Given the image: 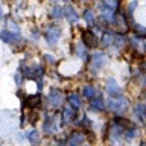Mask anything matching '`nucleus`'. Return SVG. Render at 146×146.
I'll use <instances>...</instances> for the list:
<instances>
[{"label": "nucleus", "mask_w": 146, "mask_h": 146, "mask_svg": "<svg viewBox=\"0 0 146 146\" xmlns=\"http://www.w3.org/2000/svg\"><path fill=\"white\" fill-rule=\"evenodd\" d=\"M107 88H108V91H110V94L117 96L119 93H120V87L117 85L116 79H113V78H110V79H108V82H107Z\"/></svg>", "instance_id": "obj_10"}, {"label": "nucleus", "mask_w": 146, "mask_h": 146, "mask_svg": "<svg viewBox=\"0 0 146 146\" xmlns=\"http://www.w3.org/2000/svg\"><path fill=\"white\" fill-rule=\"evenodd\" d=\"M68 102L72 104L73 108H79V105H81V102H79V99H78L76 94H70V96H68Z\"/></svg>", "instance_id": "obj_16"}, {"label": "nucleus", "mask_w": 146, "mask_h": 146, "mask_svg": "<svg viewBox=\"0 0 146 146\" xmlns=\"http://www.w3.org/2000/svg\"><path fill=\"white\" fill-rule=\"evenodd\" d=\"M78 53H79L81 55V58H87V52H85V50H84V46H78Z\"/></svg>", "instance_id": "obj_25"}, {"label": "nucleus", "mask_w": 146, "mask_h": 146, "mask_svg": "<svg viewBox=\"0 0 146 146\" xmlns=\"http://www.w3.org/2000/svg\"><path fill=\"white\" fill-rule=\"evenodd\" d=\"M44 59H46V61H49V62H53V56H52V55H46Z\"/></svg>", "instance_id": "obj_28"}, {"label": "nucleus", "mask_w": 146, "mask_h": 146, "mask_svg": "<svg viewBox=\"0 0 146 146\" xmlns=\"http://www.w3.org/2000/svg\"><path fill=\"white\" fill-rule=\"evenodd\" d=\"M62 93L59 90H56V88H53L52 91L49 93V104L52 105V107H55V108H59L62 105Z\"/></svg>", "instance_id": "obj_3"}, {"label": "nucleus", "mask_w": 146, "mask_h": 146, "mask_svg": "<svg viewBox=\"0 0 146 146\" xmlns=\"http://www.w3.org/2000/svg\"><path fill=\"white\" fill-rule=\"evenodd\" d=\"M128 100L123 98V96H117V98H110L108 99V108L111 111H116V113H123L126 111L128 108Z\"/></svg>", "instance_id": "obj_1"}, {"label": "nucleus", "mask_w": 146, "mask_h": 146, "mask_svg": "<svg viewBox=\"0 0 146 146\" xmlns=\"http://www.w3.org/2000/svg\"><path fill=\"white\" fill-rule=\"evenodd\" d=\"M84 18H85V21L88 23L90 26L94 23V15H93V12H91V11H88V9H87V11L84 12Z\"/></svg>", "instance_id": "obj_18"}, {"label": "nucleus", "mask_w": 146, "mask_h": 146, "mask_svg": "<svg viewBox=\"0 0 146 146\" xmlns=\"http://www.w3.org/2000/svg\"><path fill=\"white\" fill-rule=\"evenodd\" d=\"M82 41H84V44H85V47H88V49H94V47H98V36H96L93 32H84V35H82Z\"/></svg>", "instance_id": "obj_4"}, {"label": "nucleus", "mask_w": 146, "mask_h": 146, "mask_svg": "<svg viewBox=\"0 0 146 146\" xmlns=\"http://www.w3.org/2000/svg\"><path fill=\"white\" fill-rule=\"evenodd\" d=\"M135 129H132V126L129 128V131H128V135H126V139H132V137H135Z\"/></svg>", "instance_id": "obj_26"}, {"label": "nucleus", "mask_w": 146, "mask_h": 146, "mask_svg": "<svg viewBox=\"0 0 146 146\" xmlns=\"http://www.w3.org/2000/svg\"><path fill=\"white\" fill-rule=\"evenodd\" d=\"M40 100H41V98H40V94H35V96H29V98L26 99V104L29 105L31 108H35L36 105L40 104Z\"/></svg>", "instance_id": "obj_13"}, {"label": "nucleus", "mask_w": 146, "mask_h": 146, "mask_svg": "<svg viewBox=\"0 0 146 146\" xmlns=\"http://www.w3.org/2000/svg\"><path fill=\"white\" fill-rule=\"evenodd\" d=\"M82 2H87V0H82Z\"/></svg>", "instance_id": "obj_31"}, {"label": "nucleus", "mask_w": 146, "mask_h": 146, "mask_svg": "<svg viewBox=\"0 0 146 146\" xmlns=\"http://www.w3.org/2000/svg\"><path fill=\"white\" fill-rule=\"evenodd\" d=\"M105 62H107V55L104 53H96L91 58V66H93V68H98V70L105 66Z\"/></svg>", "instance_id": "obj_6"}, {"label": "nucleus", "mask_w": 146, "mask_h": 146, "mask_svg": "<svg viewBox=\"0 0 146 146\" xmlns=\"http://www.w3.org/2000/svg\"><path fill=\"white\" fill-rule=\"evenodd\" d=\"M114 40H116V44L119 46V47H120V46H123V44H125V36H123L122 34L116 35V36H114Z\"/></svg>", "instance_id": "obj_24"}, {"label": "nucleus", "mask_w": 146, "mask_h": 146, "mask_svg": "<svg viewBox=\"0 0 146 146\" xmlns=\"http://www.w3.org/2000/svg\"><path fill=\"white\" fill-rule=\"evenodd\" d=\"M85 141V135L81 134V132H73V134L70 135V139L67 140V143L70 146H76V145H81Z\"/></svg>", "instance_id": "obj_8"}, {"label": "nucleus", "mask_w": 146, "mask_h": 146, "mask_svg": "<svg viewBox=\"0 0 146 146\" xmlns=\"http://www.w3.org/2000/svg\"><path fill=\"white\" fill-rule=\"evenodd\" d=\"M27 139H29V141H31L32 145H36V143L40 141V132L35 131V129L31 131L29 134H27Z\"/></svg>", "instance_id": "obj_15"}, {"label": "nucleus", "mask_w": 146, "mask_h": 146, "mask_svg": "<svg viewBox=\"0 0 146 146\" xmlns=\"http://www.w3.org/2000/svg\"><path fill=\"white\" fill-rule=\"evenodd\" d=\"M52 131H53V122H52V119H47L44 123V132L46 134H50Z\"/></svg>", "instance_id": "obj_21"}, {"label": "nucleus", "mask_w": 146, "mask_h": 146, "mask_svg": "<svg viewBox=\"0 0 146 146\" xmlns=\"http://www.w3.org/2000/svg\"><path fill=\"white\" fill-rule=\"evenodd\" d=\"M135 6H137V2L134 0V2H132V3L129 5V9H128V12H129V15L132 14V11H134V9H135Z\"/></svg>", "instance_id": "obj_27"}, {"label": "nucleus", "mask_w": 146, "mask_h": 146, "mask_svg": "<svg viewBox=\"0 0 146 146\" xmlns=\"http://www.w3.org/2000/svg\"><path fill=\"white\" fill-rule=\"evenodd\" d=\"M64 15L67 17L68 23H72V25L78 21V14H76V9L73 6H67L66 9H64Z\"/></svg>", "instance_id": "obj_9"}, {"label": "nucleus", "mask_w": 146, "mask_h": 146, "mask_svg": "<svg viewBox=\"0 0 146 146\" xmlns=\"http://www.w3.org/2000/svg\"><path fill=\"white\" fill-rule=\"evenodd\" d=\"M8 26H9V29H11V31H14V34H20V29H18V26H17L12 20H8Z\"/></svg>", "instance_id": "obj_23"}, {"label": "nucleus", "mask_w": 146, "mask_h": 146, "mask_svg": "<svg viewBox=\"0 0 146 146\" xmlns=\"http://www.w3.org/2000/svg\"><path fill=\"white\" fill-rule=\"evenodd\" d=\"M111 43H113V35L111 34H104V36H102V46L108 47Z\"/></svg>", "instance_id": "obj_19"}, {"label": "nucleus", "mask_w": 146, "mask_h": 146, "mask_svg": "<svg viewBox=\"0 0 146 146\" xmlns=\"http://www.w3.org/2000/svg\"><path fill=\"white\" fill-rule=\"evenodd\" d=\"M62 15H64V9L59 8V6H55L53 11H52V17L53 18H61Z\"/></svg>", "instance_id": "obj_20"}, {"label": "nucleus", "mask_w": 146, "mask_h": 146, "mask_svg": "<svg viewBox=\"0 0 146 146\" xmlns=\"http://www.w3.org/2000/svg\"><path fill=\"white\" fill-rule=\"evenodd\" d=\"M0 38H2L5 43L12 44L18 40V34H12V32H9V31H2L0 32Z\"/></svg>", "instance_id": "obj_7"}, {"label": "nucleus", "mask_w": 146, "mask_h": 146, "mask_svg": "<svg viewBox=\"0 0 146 146\" xmlns=\"http://www.w3.org/2000/svg\"><path fill=\"white\" fill-rule=\"evenodd\" d=\"M105 3V8H110V9H116L117 8V0H104Z\"/></svg>", "instance_id": "obj_22"}, {"label": "nucleus", "mask_w": 146, "mask_h": 146, "mask_svg": "<svg viewBox=\"0 0 146 146\" xmlns=\"http://www.w3.org/2000/svg\"><path fill=\"white\" fill-rule=\"evenodd\" d=\"M82 93H84V96L85 98H93V96H96V93H98V91H96V88L93 85H85L84 87V90H82Z\"/></svg>", "instance_id": "obj_14"}, {"label": "nucleus", "mask_w": 146, "mask_h": 146, "mask_svg": "<svg viewBox=\"0 0 146 146\" xmlns=\"http://www.w3.org/2000/svg\"><path fill=\"white\" fill-rule=\"evenodd\" d=\"M134 113L140 117V120H143V119H145V116H143V113H145V105H143V104H139V105L135 107Z\"/></svg>", "instance_id": "obj_17"}, {"label": "nucleus", "mask_w": 146, "mask_h": 146, "mask_svg": "<svg viewBox=\"0 0 146 146\" xmlns=\"http://www.w3.org/2000/svg\"><path fill=\"white\" fill-rule=\"evenodd\" d=\"M114 26H116V29L119 34H126L128 29H129V26H128V21H126V17L123 15V14H116L114 15Z\"/></svg>", "instance_id": "obj_2"}, {"label": "nucleus", "mask_w": 146, "mask_h": 146, "mask_svg": "<svg viewBox=\"0 0 146 146\" xmlns=\"http://www.w3.org/2000/svg\"><path fill=\"white\" fill-rule=\"evenodd\" d=\"M75 119V108H66L62 111V120L66 123H70Z\"/></svg>", "instance_id": "obj_12"}, {"label": "nucleus", "mask_w": 146, "mask_h": 146, "mask_svg": "<svg viewBox=\"0 0 146 146\" xmlns=\"http://www.w3.org/2000/svg\"><path fill=\"white\" fill-rule=\"evenodd\" d=\"M38 117V114H35V113H32V116H31V123H35V119Z\"/></svg>", "instance_id": "obj_29"}, {"label": "nucleus", "mask_w": 146, "mask_h": 146, "mask_svg": "<svg viewBox=\"0 0 146 146\" xmlns=\"http://www.w3.org/2000/svg\"><path fill=\"white\" fill-rule=\"evenodd\" d=\"M91 99V102H90V107L94 110V111H102L104 110V100L100 99V98H90Z\"/></svg>", "instance_id": "obj_11"}, {"label": "nucleus", "mask_w": 146, "mask_h": 146, "mask_svg": "<svg viewBox=\"0 0 146 146\" xmlns=\"http://www.w3.org/2000/svg\"><path fill=\"white\" fill-rule=\"evenodd\" d=\"M3 17V9H2V6H0V18Z\"/></svg>", "instance_id": "obj_30"}, {"label": "nucleus", "mask_w": 146, "mask_h": 146, "mask_svg": "<svg viewBox=\"0 0 146 146\" xmlns=\"http://www.w3.org/2000/svg\"><path fill=\"white\" fill-rule=\"evenodd\" d=\"M59 36H61V31L58 27H49L47 32H46V38H47L49 44H56Z\"/></svg>", "instance_id": "obj_5"}]
</instances>
